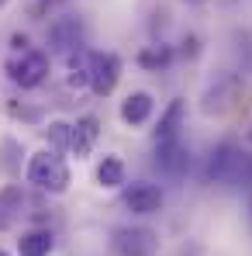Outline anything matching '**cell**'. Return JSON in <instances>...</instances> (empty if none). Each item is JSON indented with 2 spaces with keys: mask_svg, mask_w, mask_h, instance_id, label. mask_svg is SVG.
Returning a JSON list of instances; mask_svg holds the SVG:
<instances>
[{
  "mask_svg": "<svg viewBox=\"0 0 252 256\" xmlns=\"http://www.w3.org/2000/svg\"><path fill=\"white\" fill-rule=\"evenodd\" d=\"M28 184H35L38 190L48 194H62L69 187V166L55 149H38L28 160Z\"/></svg>",
  "mask_w": 252,
  "mask_h": 256,
  "instance_id": "6da1fadb",
  "label": "cell"
},
{
  "mask_svg": "<svg viewBox=\"0 0 252 256\" xmlns=\"http://www.w3.org/2000/svg\"><path fill=\"white\" fill-rule=\"evenodd\" d=\"M7 76L21 86V90H35V86H42L45 76H48V56H45V52H35V48L17 52V56L7 62Z\"/></svg>",
  "mask_w": 252,
  "mask_h": 256,
  "instance_id": "7a4b0ae2",
  "label": "cell"
},
{
  "mask_svg": "<svg viewBox=\"0 0 252 256\" xmlns=\"http://www.w3.org/2000/svg\"><path fill=\"white\" fill-rule=\"evenodd\" d=\"M121 80V59L114 52H90V90L97 97L114 94V86Z\"/></svg>",
  "mask_w": 252,
  "mask_h": 256,
  "instance_id": "3957f363",
  "label": "cell"
},
{
  "mask_svg": "<svg viewBox=\"0 0 252 256\" xmlns=\"http://www.w3.org/2000/svg\"><path fill=\"white\" fill-rule=\"evenodd\" d=\"M114 250L121 256H156L159 236L145 225H125L114 232Z\"/></svg>",
  "mask_w": 252,
  "mask_h": 256,
  "instance_id": "277c9868",
  "label": "cell"
},
{
  "mask_svg": "<svg viewBox=\"0 0 252 256\" xmlns=\"http://www.w3.org/2000/svg\"><path fill=\"white\" fill-rule=\"evenodd\" d=\"M48 45H52V52H66V56H73V52H80L83 48V21L80 18H59L52 28H48Z\"/></svg>",
  "mask_w": 252,
  "mask_h": 256,
  "instance_id": "5b68a950",
  "label": "cell"
},
{
  "mask_svg": "<svg viewBox=\"0 0 252 256\" xmlns=\"http://www.w3.org/2000/svg\"><path fill=\"white\" fill-rule=\"evenodd\" d=\"M156 166L166 173V176H173V180L187 176V170H190V152H187V146H183L180 138L156 142Z\"/></svg>",
  "mask_w": 252,
  "mask_h": 256,
  "instance_id": "8992f818",
  "label": "cell"
},
{
  "mask_svg": "<svg viewBox=\"0 0 252 256\" xmlns=\"http://www.w3.org/2000/svg\"><path fill=\"white\" fill-rule=\"evenodd\" d=\"M121 201L131 214H156L163 208V190L156 184H131L121 194Z\"/></svg>",
  "mask_w": 252,
  "mask_h": 256,
  "instance_id": "52a82bcc",
  "label": "cell"
},
{
  "mask_svg": "<svg viewBox=\"0 0 252 256\" xmlns=\"http://www.w3.org/2000/svg\"><path fill=\"white\" fill-rule=\"evenodd\" d=\"M152 111H156V100L145 90H135V94H128L125 100H121V122L128 128H142L152 118Z\"/></svg>",
  "mask_w": 252,
  "mask_h": 256,
  "instance_id": "ba28073f",
  "label": "cell"
},
{
  "mask_svg": "<svg viewBox=\"0 0 252 256\" xmlns=\"http://www.w3.org/2000/svg\"><path fill=\"white\" fill-rule=\"evenodd\" d=\"M97 142V118L83 114L80 122H73V138H69V152L73 156H86Z\"/></svg>",
  "mask_w": 252,
  "mask_h": 256,
  "instance_id": "9c48e42d",
  "label": "cell"
},
{
  "mask_svg": "<svg viewBox=\"0 0 252 256\" xmlns=\"http://www.w3.org/2000/svg\"><path fill=\"white\" fill-rule=\"evenodd\" d=\"M183 118H187V104H183V100H173V104L166 108V114L159 118V128H156V142H169V138H180Z\"/></svg>",
  "mask_w": 252,
  "mask_h": 256,
  "instance_id": "30bf717a",
  "label": "cell"
},
{
  "mask_svg": "<svg viewBox=\"0 0 252 256\" xmlns=\"http://www.w3.org/2000/svg\"><path fill=\"white\" fill-rule=\"evenodd\" d=\"M52 246H55V239H52V232H45V228L24 232V236L17 239V253L21 256H48Z\"/></svg>",
  "mask_w": 252,
  "mask_h": 256,
  "instance_id": "8fae6325",
  "label": "cell"
},
{
  "mask_svg": "<svg viewBox=\"0 0 252 256\" xmlns=\"http://www.w3.org/2000/svg\"><path fill=\"white\" fill-rule=\"evenodd\" d=\"M97 184L100 187H107V190H114V187H121L125 184V163L118 160V156H104L100 163H97Z\"/></svg>",
  "mask_w": 252,
  "mask_h": 256,
  "instance_id": "7c38bea8",
  "label": "cell"
},
{
  "mask_svg": "<svg viewBox=\"0 0 252 256\" xmlns=\"http://www.w3.org/2000/svg\"><path fill=\"white\" fill-rule=\"evenodd\" d=\"M45 138L55 146V152H69V138H73V125L69 122H48V128H45Z\"/></svg>",
  "mask_w": 252,
  "mask_h": 256,
  "instance_id": "4fadbf2b",
  "label": "cell"
},
{
  "mask_svg": "<svg viewBox=\"0 0 252 256\" xmlns=\"http://www.w3.org/2000/svg\"><path fill=\"white\" fill-rule=\"evenodd\" d=\"M169 56H173L169 45H149V48L138 56V62H142L145 70H159V66H166V62H169Z\"/></svg>",
  "mask_w": 252,
  "mask_h": 256,
  "instance_id": "5bb4252c",
  "label": "cell"
},
{
  "mask_svg": "<svg viewBox=\"0 0 252 256\" xmlns=\"http://www.w3.org/2000/svg\"><path fill=\"white\" fill-rule=\"evenodd\" d=\"M187 4H208V0H187Z\"/></svg>",
  "mask_w": 252,
  "mask_h": 256,
  "instance_id": "9a60e30c",
  "label": "cell"
},
{
  "mask_svg": "<svg viewBox=\"0 0 252 256\" xmlns=\"http://www.w3.org/2000/svg\"><path fill=\"white\" fill-rule=\"evenodd\" d=\"M0 256H7V253H3V250H0Z\"/></svg>",
  "mask_w": 252,
  "mask_h": 256,
  "instance_id": "2e32d148",
  "label": "cell"
}]
</instances>
